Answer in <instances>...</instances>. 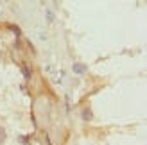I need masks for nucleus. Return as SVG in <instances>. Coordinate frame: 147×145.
Segmentation results:
<instances>
[{"mask_svg": "<svg viewBox=\"0 0 147 145\" xmlns=\"http://www.w3.org/2000/svg\"><path fill=\"white\" fill-rule=\"evenodd\" d=\"M4 142H5V129L0 127V145H2Z\"/></svg>", "mask_w": 147, "mask_h": 145, "instance_id": "obj_3", "label": "nucleus"}, {"mask_svg": "<svg viewBox=\"0 0 147 145\" xmlns=\"http://www.w3.org/2000/svg\"><path fill=\"white\" fill-rule=\"evenodd\" d=\"M83 118H84V120H92V111H90V109H84V111H83Z\"/></svg>", "mask_w": 147, "mask_h": 145, "instance_id": "obj_2", "label": "nucleus"}, {"mask_svg": "<svg viewBox=\"0 0 147 145\" xmlns=\"http://www.w3.org/2000/svg\"><path fill=\"white\" fill-rule=\"evenodd\" d=\"M74 70H76V74H84V72H86V66H84V64H74Z\"/></svg>", "mask_w": 147, "mask_h": 145, "instance_id": "obj_1", "label": "nucleus"}, {"mask_svg": "<svg viewBox=\"0 0 147 145\" xmlns=\"http://www.w3.org/2000/svg\"><path fill=\"white\" fill-rule=\"evenodd\" d=\"M24 75H25V77H31V72H29V68H24Z\"/></svg>", "mask_w": 147, "mask_h": 145, "instance_id": "obj_4", "label": "nucleus"}]
</instances>
